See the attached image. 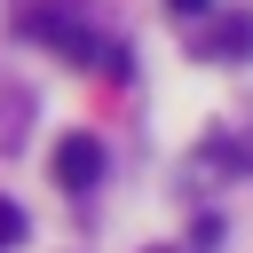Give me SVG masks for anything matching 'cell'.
<instances>
[{"mask_svg":"<svg viewBox=\"0 0 253 253\" xmlns=\"http://www.w3.org/2000/svg\"><path fill=\"white\" fill-rule=\"evenodd\" d=\"M8 245H24V206H16V198H0V253H8Z\"/></svg>","mask_w":253,"mask_h":253,"instance_id":"cell-4","label":"cell"},{"mask_svg":"<svg viewBox=\"0 0 253 253\" xmlns=\"http://www.w3.org/2000/svg\"><path fill=\"white\" fill-rule=\"evenodd\" d=\"M150 253H174V245H150Z\"/></svg>","mask_w":253,"mask_h":253,"instance_id":"cell-6","label":"cell"},{"mask_svg":"<svg viewBox=\"0 0 253 253\" xmlns=\"http://www.w3.org/2000/svg\"><path fill=\"white\" fill-rule=\"evenodd\" d=\"M166 8H174L182 24H206V16H213V0H166Z\"/></svg>","mask_w":253,"mask_h":253,"instance_id":"cell-5","label":"cell"},{"mask_svg":"<svg viewBox=\"0 0 253 253\" xmlns=\"http://www.w3.org/2000/svg\"><path fill=\"white\" fill-rule=\"evenodd\" d=\"M198 47H206L213 63L253 55V16H206V24H198Z\"/></svg>","mask_w":253,"mask_h":253,"instance_id":"cell-2","label":"cell"},{"mask_svg":"<svg viewBox=\"0 0 253 253\" xmlns=\"http://www.w3.org/2000/svg\"><path fill=\"white\" fill-rule=\"evenodd\" d=\"M55 182L63 190H95L103 182V142L95 134H63L55 142Z\"/></svg>","mask_w":253,"mask_h":253,"instance_id":"cell-1","label":"cell"},{"mask_svg":"<svg viewBox=\"0 0 253 253\" xmlns=\"http://www.w3.org/2000/svg\"><path fill=\"white\" fill-rule=\"evenodd\" d=\"M32 32H40L47 47H63L71 63H103V47H95V40H87V32L71 24V16H32Z\"/></svg>","mask_w":253,"mask_h":253,"instance_id":"cell-3","label":"cell"}]
</instances>
